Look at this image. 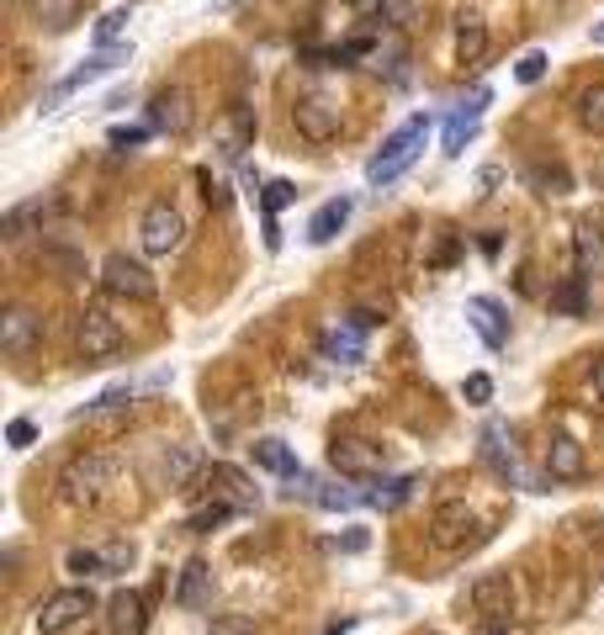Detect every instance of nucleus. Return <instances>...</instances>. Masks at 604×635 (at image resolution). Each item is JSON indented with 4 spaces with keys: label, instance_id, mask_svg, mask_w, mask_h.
Listing matches in <instances>:
<instances>
[{
    "label": "nucleus",
    "instance_id": "1",
    "mask_svg": "<svg viewBox=\"0 0 604 635\" xmlns=\"http://www.w3.org/2000/svg\"><path fill=\"white\" fill-rule=\"evenodd\" d=\"M112 482H118V461L101 456V450H81V456H70L64 472H59V498L75 503V509H81V503H101Z\"/></svg>",
    "mask_w": 604,
    "mask_h": 635
},
{
    "label": "nucleus",
    "instance_id": "2",
    "mask_svg": "<svg viewBox=\"0 0 604 635\" xmlns=\"http://www.w3.org/2000/svg\"><path fill=\"white\" fill-rule=\"evenodd\" d=\"M424 138H430V117L419 112V117H408L398 133H393L387 144H382V154H371V164H366V180H371V186H393L403 170H408V164L419 159Z\"/></svg>",
    "mask_w": 604,
    "mask_h": 635
},
{
    "label": "nucleus",
    "instance_id": "3",
    "mask_svg": "<svg viewBox=\"0 0 604 635\" xmlns=\"http://www.w3.org/2000/svg\"><path fill=\"white\" fill-rule=\"evenodd\" d=\"M127 59H133V48H127V42H122V48H96V53L85 59L81 70H70V75L59 79V85H48V90H42V112H53V107H59L64 96H75V90H85L90 79L112 75L118 64H127Z\"/></svg>",
    "mask_w": 604,
    "mask_h": 635
},
{
    "label": "nucleus",
    "instance_id": "4",
    "mask_svg": "<svg viewBox=\"0 0 604 635\" xmlns=\"http://www.w3.org/2000/svg\"><path fill=\"white\" fill-rule=\"evenodd\" d=\"M122 356V323L107 308H85L81 313V360L101 365V360Z\"/></svg>",
    "mask_w": 604,
    "mask_h": 635
},
{
    "label": "nucleus",
    "instance_id": "5",
    "mask_svg": "<svg viewBox=\"0 0 604 635\" xmlns=\"http://www.w3.org/2000/svg\"><path fill=\"white\" fill-rule=\"evenodd\" d=\"M85 614H96V598H90V588H64V594L42 598V609H38V635H64V631H75Z\"/></svg>",
    "mask_w": 604,
    "mask_h": 635
},
{
    "label": "nucleus",
    "instance_id": "6",
    "mask_svg": "<svg viewBox=\"0 0 604 635\" xmlns=\"http://www.w3.org/2000/svg\"><path fill=\"white\" fill-rule=\"evenodd\" d=\"M329 466H334L340 476H350V482H361V476H382L387 450H382V445H371V439H334V445H329Z\"/></svg>",
    "mask_w": 604,
    "mask_h": 635
},
{
    "label": "nucleus",
    "instance_id": "7",
    "mask_svg": "<svg viewBox=\"0 0 604 635\" xmlns=\"http://www.w3.org/2000/svg\"><path fill=\"white\" fill-rule=\"evenodd\" d=\"M101 286H107L112 297H127V302H149V297H155V276H149V265H138V260H127V254H107V265H101Z\"/></svg>",
    "mask_w": 604,
    "mask_h": 635
},
{
    "label": "nucleus",
    "instance_id": "8",
    "mask_svg": "<svg viewBox=\"0 0 604 635\" xmlns=\"http://www.w3.org/2000/svg\"><path fill=\"white\" fill-rule=\"evenodd\" d=\"M138 234H144V249H149V254H170V249L186 244V217H181L170 201H155V207L144 212V228H138Z\"/></svg>",
    "mask_w": 604,
    "mask_h": 635
},
{
    "label": "nucleus",
    "instance_id": "9",
    "mask_svg": "<svg viewBox=\"0 0 604 635\" xmlns=\"http://www.w3.org/2000/svg\"><path fill=\"white\" fill-rule=\"evenodd\" d=\"M292 122H297V133L308 138V144H329V138H340V107L329 101V96H303L297 107H292Z\"/></svg>",
    "mask_w": 604,
    "mask_h": 635
},
{
    "label": "nucleus",
    "instance_id": "10",
    "mask_svg": "<svg viewBox=\"0 0 604 635\" xmlns=\"http://www.w3.org/2000/svg\"><path fill=\"white\" fill-rule=\"evenodd\" d=\"M467 598H472V614L504 620V614L515 609V583H509V572H483V577L467 588Z\"/></svg>",
    "mask_w": 604,
    "mask_h": 635
},
{
    "label": "nucleus",
    "instance_id": "11",
    "mask_svg": "<svg viewBox=\"0 0 604 635\" xmlns=\"http://www.w3.org/2000/svg\"><path fill=\"white\" fill-rule=\"evenodd\" d=\"M472 524H478V514L456 498V503H441L435 509V524H430V540L441 546V551H461L467 546V535H472Z\"/></svg>",
    "mask_w": 604,
    "mask_h": 635
},
{
    "label": "nucleus",
    "instance_id": "12",
    "mask_svg": "<svg viewBox=\"0 0 604 635\" xmlns=\"http://www.w3.org/2000/svg\"><path fill=\"white\" fill-rule=\"evenodd\" d=\"M504 439H509V429H504L498 419H493V424H483V445H478V456H483V461L504 476V482H520V487H525L520 456H515V445H504Z\"/></svg>",
    "mask_w": 604,
    "mask_h": 635
},
{
    "label": "nucleus",
    "instance_id": "13",
    "mask_svg": "<svg viewBox=\"0 0 604 635\" xmlns=\"http://www.w3.org/2000/svg\"><path fill=\"white\" fill-rule=\"evenodd\" d=\"M38 334H42V318H33L27 308H11V313L0 318V350L11 360H22L33 345H38Z\"/></svg>",
    "mask_w": 604,
    "mask_h": 635
},
{
    "label": "nucleus",
    "instance_id": "14",
    "mask_svg": "<svg viewBox=\"0 0 604 635\" xmlns=\"http://www.w3.org/2000/svg\"><path fill=\"white\" fill-rule=\"evenodd\" d=\"M483 107H488V90H478L472 101H461V107L445 117V154H461V149H467V138H472L478 122H483Z\"/></svg>",
    "mask_w": 604,
    "mask_h": 635
},
{
    "label": "nucleus",
    "instance_id": "15",
    "mask_svg": "<svg viewBox=\"0 0 604 635\" xmlns=\"http://www.w3.org/2000/svg\"><path fill=\"white\" fill-rule=\"evenodd\" d=\"M107 635H144V594L122 588L107 598Z\"/></svg>",
    "mask_w": 604,
    "mask_h": 635
},
{
    "label": "nucleus",
    "instance_id": "16",
    "mask_svg": "<svg viewBox=\"0 0 604 635\" xmlns=\"http://www.w3.org/2000/svg\"><path fill=\"white\" fill-rule=\"evenodd\" d=\"M149 127L155 133H186L192 127V96L186 90H160L149 107Z\"/></svg>",
    "mask_w": 604,
    "mask_h": 635
},
{
    "label": "nucleus",
    "instance_id": "17",
    "mask_svg": "<svg viewBox=\"0 0 604 635\" xmlns=\"http://www.w3.org/2000/svg\"><path fill=\"white\" fill-rule=\"evenodd\" d=\"M323 356L334 360V365H361L366 360V334L345 318V323H334L329 334H323Z\"/></svg>",
    "mask_w": 604,
    "mask_h": 635
},
{
    "label": "nucleus",
    "instance_id": "18",
    "mask_svg": "<svg viewBox=\"0 0 604 635\" xmlns=\"http://www.w3.org/2000/svg\"><path fill=\"white\" fill-rule=\"evenodd\" d=\"M207 493H212L218 503H229V509H249V503H255L249 476L234 472V466H212V472H207Z\"/></svg>",
    "mask_w": 604,
    "mask_h": 635
},
{
    "label": "nucleus",
    "instance_id": "19",
    "mask_svg": "<svg viewBox=\"0 0 604 635\" xmlns=\"http://www.w3.org/2000/svg\"><path fill=\"white\" fill-rule=\"evenodd\" d=\"M467 318H472V328L483 334L488 350H498V345L509 339V318H504V308H498L493 297H472V302H467Z\"/></svg>",
    "mask_w": 604,
    "mask_h": 635
},
{
    "label": "nucleus",
    "instance_id": "20",
    "mask_svg": "<svg viewBox=\"0 0 604 635\" xmlns=\"http://www.w3.org/2000/svg\"><path fill=\"white\" fill-rule=\"evenodd\" d=\"M546 472L557 476V482H572V476H583V445L572 435H557L546 445Z\"/></svg>",
    "mask_w": 604,
    "mask_h": 635
},
{
    "label": "nucleus",
    "instance_id": "21",
    "mask_svg": "<svg viewBox=\"0 0 604 635\" xmlns=\"http://www.w3.org/2000/svg\"><path fill=\"white\" fill-rule=\"evenodd\" d=\"M350 212H356V201H350V197L323 201L319 212H313V223H308V238H313V244H329V238H334L340 228H345V223H350Z\"/></svg>",
    "mask_w": 604,
    "mask_h": 635
},
{
    "label": "nucleus",
    "instance_id": "22",
    "mask_svg": "<svg viewBox=\"0 0 604 635\" xmlns=\"http://www.w3.org/2000/svg\"><path fill=\"white\" fill-rule=\"evenodd\" d=\"M212 594V566L207 561H186V572H181V583H175V603L181 609H201Z\"/></svg>",
    "mask_w": 604,
    "mask_h": 635
},
{
    "label": "nucleus",
    "instance_id": "23",
    "mask_svg": "<svg viewBox=\"0 0 604 635\" xmlns=\"http://www.w3.org/2000/svg\"><path fill=\"white\" fill-rule=\"evenodd\" d=\"M414 487H419V476H377L371 487H366V503L371 509H398L414 498Z\"/></svg>",
    "mask_w": 604,
    "mask_h": 635
},
{
    "label": "nucleus",
    "instance_id": "24",
    "mask_svg": "<svg viewBox=\"0 0 604 635\" xmlns=\"http://www.w3.org/2000/svg\"><path fill=\"white\" fill-rule=\"evenodd\" d=\"M27 5H33V16H38L48 33H70L85 11V0H27Z\"/></svg>",
    "mask_w": 604,
    "mask_h": 635
},
{
    "label": "nucleus",
    "instance_id": "25",
    "mask_svg": "<svg viewBox=\"0 0 604 635\" xmlns=\"http://www.w3.org/2000/svg\"><path fill=\"white\" fill-rule=\"evenodd\" d=\"M48 212H53V201H48V197L16 201V207H11V212L0 217V234H5V238H27V228H33V223H42Z\"/></svg>",
    "mask_w": 604,
    "mask_h": 635
},
{
    "label": "nucleus",
    "instance_id": "26",
    "mask_svg": "<svg viewBox=\"0 0 604 635\" xmlns=\"http://www.w3.org/2000/svg\"><path fill=\"white\" fill-rule=\"evenodd\" d=\"M197 472H201V456L192 450V445H170V450H164V466H160L164 487H192V476Z\"/></svg>",
    "mask_w": 604,
    "mask_h": 635
},
{
    "label": "nucleus",
    "instance_id": "27",
    "mask_svg": "<svg viewBox=\"0 0 604 635\" xmlns=\"http://www.w3.org/2000/svg\"><path fill=\"white\" fill-rule=\"evenodd\" d=\"M255 466H266V472L286 476V482H292V476L303 472V466H297V456L286 450L282 439H255Z\"/></svg>",
    "mask_w": 604,
    "mask_h": 635
},
{
    "label": "nucleus",
    "instance_id": "28",
    "mask_svg": "<svg viewBox=\"0 0 604 635\" xmlns=\"http://www.w3.org/2000/svg\"><path fill=\"white\" fill-rule=\"evenodd\" d=\"M456 53H461V64H478L488 53V27L478 16H461V27H456Z\"/></svg>",
    "mask_w": 604,
    "mask_h": 635
},
{
    "label": "nucleus",
    "instance_id": "29",
    "mask_svg": "<svg viewBox=\"0 0 604 635\" xmlns=\"http://www.w3.org/2000/svg\"><path fill=\"white\" fill-rule=\"evenodd\" d=\"M249 138H255V117L244 107H234V117L223 122V159H239L249 149Z\"/></svg>",
    "mask_w": 604,
    "mask_h": 635
},
{
    "label": "nucleus",
    "instance_id": "30",
    "mask_svg": "<svg viewBox=\"0 0 604 635\" xmlns=\"http://www.w3.org/2000/svg\"><path fill=\"white\" fill-rule=\"evenodd\" d=\"M578 127L583 133H604V85H583L578 90Z\"/></svg>",
    "mask_w": 604,
    "mask_h": 635
},
{
    "label": "nucleus",
    "instance_id": "31",
    "mask_svg": "<svg viewBox=\"0 0 604 635\" xmlns=\"http://www.w3.org/2000/svg\"><path fill=\"white\" fill-rule=\"evenodd\" d=\"M552 308L557 313H583L589 308V276H567L557 291H552Z\"/></svg>",
    "mask_w": 604,
    "mask_h": 635
},
{
    "label": "nucleus",
    "instance_id": "32",
    "mask_svg": "<svg viewBox=\"0 0 604 635\" xmlns=\"http://www.w3.org/2000/svg\"><path fill=\"white\" fill-rule=\"evenodd\" d=\"M127 22H133V5H118V11H107V16L96 22V48H122V33H127Z\"/></svg>",
    "mask_w": 604,
    "mask_h": 635
},
{
    "label": "nucleus",
    "instance_id": "33",
    "mask_svg": "<svg viewBox=\"0 0 604 635\" xmlns=\"http://www.w3.org/2000/svg\"><path fill=\"white\" fill-rule=\"evenodd\" d=\"M356 503H366V487H356V482H329V487H319V509H356Z\"/></svg>",
    "mask_w": 604,
    "mask_h": 635
},
{
    "label": "nucleus",
    "instance_id": "34",
    "mask_svg": "<svg viewBox=\"0 0 604 635\" xmlns=\"http://www.w3.org/2000/svg\"><path fill=\"white\" fill-rule=\"evenodd\" d=\"M133 397H138V387H112V393H101V397H96L90 408H81L75 419H101V413H122V408H127Z\"/></svg>",
    "mask_w": 604,
    "mask_h": 635
},
{
    "label": "nucleus",
    "instance_id": "35",
    "mask_svg": "<svg viewBox=\"0 0 604 635\" xmlns=\"http://www.w3.org/2000/svg\"><path fill=\"white\" fill-rule=\"evenodd\" d=\"M530 186H535L541 197H563V191L572 186V180H567V170H563V164H552V170H546V164H530Z\"/></svg>",
    "mask_w": 604,
    "mask_h": 635
},
{
    "label": "nucleus",
    "instance_id": "36",
    "mask_svg": "<svg viewBox=\"0 0 604 635\" xmlns=\"http://www.w3.org/2000/svg\"><path fill=\"white\" fill-rule=\"evenodd\" d=\"M377 70H387V79L403 85V79H408V48H403V42H387V53H377Z\"/></svg>",
    "mask_w": 604,
    "mask_h": 635
},
{
    "label": "nucleus",
    "instance_id": "37",
    "mask_svg": "<svg viewBox=\"0 0 604 635\" xmlns=\"http://www.w3.org/2000/svg\"><path fill=\"white\" fill-rule=\"evenodd\" d=\"M64 566H70L75 577H96V572H107V551H70Z\"/></svg>",
    "mask_w": 604,
    "mask_h": 635
},
{
    "label": "nucleus",
    "instance_id": "38",
    "mask_svg": "<svg viewBox=\"0 0 604 635\" xmlns=\"http://www.w3.org/2000/svg\"><path fill=\"white\" fill-rule=\"evenodd\" d=\"M541 75H546V53H541V48H530L520 64H515V79H520V85H535Z\"/></svg>",
    "mask_w": 604,
    "mask_h": 635
},
{
    "label": "nucleus",
    "instance_id": "39",
    "mask_svg": "<svg viewBox=\"0 0 604 635\" xmlns=\"http://www.w3.org/2000/svg\"><path fill=\"white\" fill-rule=\"evenodd\" d=\"M292 197H297V186H292V180H271V186H266V197H260L266 201V217H276Z\"/></svg>",
    "mask_w": 604,
    "mask_h": 635
},
{
    "label": "nucleus",
    "instance_id": "40",
    "mask_svg": "<svg viewBox=\"0 0 604 635\" xmlns=\"http://www.w3.org/2000/svg\"><path fill=\"white\" fill-rule=\"evenodd\" d=\"M212 635H255L249 614H212Z\"/></svg>",
    "mask_w": 604,
    "mask_h": 635
},
{
    "label": "nucleus",
    "instance_id": "41",
    "mask_svg": "<svg viewBox=\"0 0 604 635\" xmlns=\"http://www.w3.org/2000/svg\"><path fill=\"white\" fill-rule=\"evenodd\" d=\"M229 514H234L229 503H207V509H197V514H192V530H197V535H207L212 524H223Z\"/></svg>",
    "mask_w": 604,
    "mask_h": 635
},
{
    "label": "nucleus",
    "instance_id": "42",
    "mask_svg": "<svg viewBox=\"0 0 604 635\" xmlns=\"http://www.w3.org/2000/svg\"><path fill=\"white\" fill-rule=\"evenodd\" d=\"M5 439H11V450H27V445L38 439V429H33V419H11V429H5Z\"/></svg>",
    "mask_w": 604,
    "mask_h": 635
},
{
    "label": "nucleus",
    "instance_id": "43",
    "mask_svg": "<svg viewBox=\"0 0 604 635\" xmlns=\"http://www.w3.org/2000/svg\"><path fill=\"white\" fill-rule=\"evenodd\" d=\"M461 393H467V402H478V408H483L488 397H493V376H483V371H478V376H467V387H461Z\"/></svg>",
    "mask_w": 604,
    "mask_h": 635
},
{
    "label": "nucleus",
    "instance_id": "44",
    "mask_svg": "<svg viewBox=\"0 0 604 635\" xmlns=\"http://www.w3.org/2000/svg\"><path fill=\"white\" fill-rule=\"evenodd\" d=\"M600 228H578V260H583V265H589V260H594V254H600Z\"/></svg>",
    "mask_w": 604,
    "mask_h": 635
},
{
    "label": "nucleus",
    "instance_id": "45",
    "mask_svg": "<svg viewBox=\"0 0 604 635\" xmlns=\"http://www.w3.org/2000/svg\"><path fill=\"white\" fill-rule=\"evenodd\" d=\"M144 138H149V127H112V149H133Z\"/></svg>",
    "mask_w": 604,
    "mask_h": 635
},
{
    "label": "nucleus",
    "instance_id": "46",
    "mask_svg": "<svg viewBox=\"0 0 604 635\" xmlns=\"http://www.w3.org/2000/svg\"><path fill=\"white\" fill-rule=\"evenodd\" d=\"M340 551H366V530H350V535L340 540Z\"/></svg>",
    "mask_w": 604,
    "mask_h": 635
},
{
    "label": "nucleus",
    "instance_id": "47",
    "mask_svg": "<svg viewBox=\"0 0 604 635\" xmlns=\"http://www.w3.org/2000/svg\"><path fill=\"white\" fill-rule=\"evenodd\" d=\"M472 635H509V625H504V620H483Z\"/></svg>",
    "mask_w": 604,
    "mask_h": 635
},
{
    "label": "nucleus",
    "instance_id": "48",
    "mask_svg": "<svg viewBox=\"0 0 604 635\" xmlns=\"http://www.w3.org/2000/svg\"><path fill=\"white\" fill-rule=\"evenodd\" d=\"M345 5H356V11H371V16H377V11H382L387 0H345Z\"/></svg>",
    "mask_w": 604,
    "mask_h": 635
},
{
    "label": "nucleus",
    "instance_id": "49",
    "mask_svg": "<svg viewBox=\"0 0 604 635\" xmlns=\"http://www.w3.org/2000/svg\"><path fill=\"white\" fill-rule=\"evenodd\" d=\"M594 393L604 397V360H600V365H594Z\"/></svg>",
    "mask_w": 604,
    "mask_h": 635
},
{
    "label": "nucleus",
    "instance_id": "50",
    "mask_svg": "<svg viewBox=\"0 0 604 635\" xmlns=\"http://www.w3.org/2000/svg\"><path fill=\"white\" fill-rule=\"evenodd\" d=\"M594 42H600V48H604V22H600V27H594Z\"/></svg>",
    "mask_w": 604,
    "mask_h": 635
},
{
    "label": "nucleus",
    "instance_id": "51",
    "mask_svg": "<svg viewBox=\"0 0 604 635\" xmlns=\"http://www.w3.org/2000/svg\"><path fill=\"white\" fill-rule=\"evenodd\" d=\"M600 186H604V170H600Z\"/></svg>",
    "mask_w": 604,
    "mask_h": 635
}]
</instances>
